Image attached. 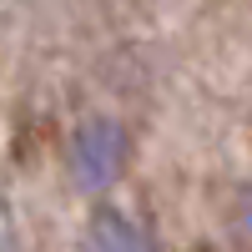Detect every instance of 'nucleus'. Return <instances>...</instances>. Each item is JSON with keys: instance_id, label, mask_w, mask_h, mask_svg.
Here are the masks:
<instances>
[{"instance_id": "nucleus-1", "label": "nucleus", "mask_w": 252, "mask_h": 252, "mask_svg": "<svg viewBox=\"0 0 252 252\" xmlns=\"http://www.w3.org/2000/svg\"><path fill=\"white\" fill-rule=\"evenodd\" d=\"M126 157H131V136L126 126L111 121V116H91L76 126L71 136V177L81 192H106V187L126 172Z\"/></svg>"}, {"instance_id": "nucleus-3", "label": "nucleus", "mask_w": 252, "mask_h": 252, "mask_svg": "<svg viewBox=\"0 0 252 252\" xmlns=\"http://www.w3.org/2000/svg\"><path fill=\"white\" fill-rule=\"evenodd\" d=\"M237 232H242V242L252 247V192L242 197V212H237Z\"/></svg>"}, {"instance_id": "nucleus-2", "label": "nucleus", "mask_w": 252, "mask_h": 252, "mask_svg": "<svg viewBox=\"0 0 252 252\" xmlns=\"http://www.w3.org/2000/svg\"><path fill=\"white\" fill-rule=\"evenodd\" d=\"M76 252H157V242L121 212H96Z\"/></svg>"}]
</instances>
